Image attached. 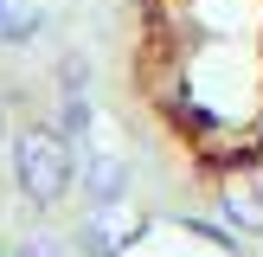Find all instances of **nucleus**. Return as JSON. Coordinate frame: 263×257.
Masks as SVG:
<instances>
[{
	"label": "nucleus",
	"instance_id": "nucleus-7",
	"mask_svg": "<svg viewBox=\"0 0 263 257\" xmlns=\"http://www.w3.org/2000/svg\"><path fill=\"white\" fill-rule=\"evenodd\" d=\"M0 128H7V116H0Z\"/></svg>",
	"mask_w": 263,
	"mask_h": 257
},
{
	"label": "nucleus",
	"instance_id": "nucleus-6",
	"mask_svg": "<svg viewBox=\"0 0 263 257\" xmlns=\"http://www.w3.org/2000/svg\"><path fill=\"white\" fill-rule=\"evenodd\" d=\"M58 128H64L71 141H84V135H90V103H84V97H71V103H64V122H58Z\"/></svg>",
	"mask_w": 263,
	"mask_h": 257
},
{
	"label": "nucleus",
	"instance_id": "nucleus-3",
	"mask_svg": "<svg viewBox=\"0 0 263 257\" xmlns=\"http://www.w3.org/2000/svg\"><path fill=\"white\" fill-rule=\"evenodd\" d=\"M141 231H148V218H116V206H97V218L84 225V251H97V257H122V244H135Z\"/></svg>",
	"mask_w": 263,
	"mask_h": 257
},
{
	"label": "nucleus",
	"instance_id": "nucleus-4",
	"mask_svg": "<svg viewBox=\"0 0 263 257\" xmlns=\"http://www.w3.org/2000/svg\"><path fill=\"white\" fill-rule=\"evenodd\" d=\"M84 193H90V206H116L128 193V161L122 154H90L84 161Z\"/></svg>",
	"mask_w": 263,
	"mask_h": 257
},
{
	"label": "nucleus",
	"instance_id": "nucleus-5",
	"mask_svg": "<svg viewBox=\"0 0 263 257\" xmlns=\"http://www.w3.org/2000/svg\"><path fill=\"white\" fill-rule=\"evenodd\" d=\"M7 257H71V244H64V238H51V231H32V238H20Z\"/></svg>",
	"mask_w": 263,
	"mask_h": 257
},
{
	"label": "nucleus",
	"instance_id": "nucleus-1",
	"mask_svg": "<svg viewBox=\"0 0 263 257\" xmlns=\"http://www.w3.org/2000/svg\"><path fill=\"white\" fill-rule=\"evenodd\" d=\"M13 180L32 206H58L77 180V141L64 128H26L13 141Z\"/></svg>",
	"mask_w": 263,
	"mask_h": 257
},
{
	"label": "nucleus",
	"instance_id": "nucleus-2",
	"mask_svg": "<svg viewBox=\"0 0 263 257\" xmlns=\"http://www.w3.org/2000/svg\"><path fill=\"white\" fill-rule=\"evenodd\" d=\"M218 206H225V225H238L244 238H263V161H244L218 187Z\"/></svg>",
	"mask_w": 263,
	"mask_h": 257
}]
</instances>
